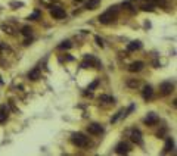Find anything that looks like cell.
Listing matches in <instances>:
<instances>
[{
  "mask_svg": "<svg viewBox=\"0 0 177 156\" xmlns=\"http://www.w3.org/2000/svg\"><path fill=\"white\" fill-rule=\"evenodd\" d=\"M117 12H118L117 7H111V9H108L106 12H103L102 15H99V22H100V24H111L114 19H115Z\"/></svg>",
  "mask_w": 177,
  "mask_h": 156,
  "instance_id": "1",
  "label": "cell"
},
{
  "mask_svg": "<svg viewBox=\"0 0 177 156\" xmlns=\"http://www.w3.org/2000/svg\"><path fill=\"white\" fill-rule=\"evenodd\" d=\"M72 143L75 146H78V147H86L88 144V138L83 134V133H77V134H74L72 136Z\"/></svg>",
  "mask_w": 177,
  "mask_h": 156,
  "instance_id": "2",
  "label": "cell"
},
{
  "mask_svg": "<svg viewBox=\"0 0 177 156\" xmlns=\"http://www.w3.org/2000/svg\"><path fill=\"white\" fill-rule=\"evenodd\" d=\"M173 88H174V85H173V83H170V81L162 83V84H161V87H159L161 94H162V96H168V94H171Z\"/></svg>",
  "mask_w": 177,
  "mask_h": 156,
  "instance_id": "3",
  "label": "cell"
},
{
  "mask_svg": "<svg viewBox=\"0 0 177 156\" xmlns=\"http://www.w3.org/2000/svg\"><path fill=\"white\" fill-rule=\"evenodd\" d=\"M50 15H52L53 18H56V19H62V18L67 16L65 10L62 9V7H58V6H55V7L50 9Z\"/></svg>",
  "mask_w": 177,
  "mask_h": 156,
  "instance_id": "4",
  "label": "cell"
},
{
  "mask_svg": "<svg viewBox=\"0 0 177 156\" xmlns=\"http://www.w3.org/2000/svg\"><path fill=\"white\" fill-rule=\"evenodd\" d=\"M87 131H88V134L99 136V134H102V133H103V128L100 127L99 124H92V125H88V127H87Z\"/></svg>",
  "mask_w": 177,
  "mask_h": 156,
  "instance_id": "5",
  "label": "cell"
},
{
  "mask_svg": "<svg viewBox=\"0 0 177 156\" xmlns=\"http://www.w3.org/2000/svg\"><path fill=\"white\" fill-rule=\"evenodd\" d=\"M115 152H117L118 155H125V153L130 152V146H129L125 141H121V143H118V144H117Z\"/></svg>",
  "mask_w": 177,
  "mask_h": 156,
  "instance_id": "6",
  "label": "cell"
},
{
  "mask_svg": "<svg viewBox=\"0 0 177 156\" xmlns=\"http://www.w3.org/2000/svg\"><path fill=\"white\" fill-rule=\"evenodd\" d=\"M145 66V63L142 60H137V62H133L130 63V66H129V71L130 72H139V71H142Z\"/></svg>",
  "mask_w": 177,
  "mask_h": 156,
  "instance_id": "7",
  "label": "cell"
},
{
  "mask_svg": "<svg viewBox=\"0 0 177 156\" xmlns=\"http://www.w3.org/2000/svg\"><path fill=\"white\" fill-rule=\"evenodd\" d=\"M130 138L133 143H136V144H142V134L139 130H133L131 134H130Z\"/></svg>",
  "mask_w": 177,
  "mask_h": 156,
  "instance_id": "8",
  "label": "cell"
},
{
  "mask_svg": "<svg viewBox=\"0 0 177 156\" xmlns=\"http://www.w3.org/2000/svg\"><path fill=\"white\" fill-rule=\"evenodd\" d=\"M158 121H159V118H158L155 113H148V116L143 119V122H145L146 125H155Z\"/></svg>",
  "mask_w": 177,
  "mask_h": 156,
  "instance_id": "9",
  "label": "cell"
},
{
  "mask_svg": "<svg viewBox=\"0 0 177 156\" xmlns=\"http://www.w3.org/2000/svg\"><path fill=\"white\" fill-rule=\"evenodd\" d=\"M152 87H150V85H145L143 87V92H142V96H143V99L145 100H148V99H150V97H152Z\"/></svg>",
  "mask_w": 177,
  "mask_h": 156,
  "instance_id": "10",
  "label": "cell"
},
{
  "mask_svg": "<svg viewBox=\"0 0 177 156\" xmlns=\"http://www.w3.org/2000/svg\"><path fill=\"white\" fill-rule=\"evenodd\" d=\"M40 69L39 68H34L33 71H30L28 72V78H30V80H33V81H35V80H39V78H40Z\"/></svg>",
  "mask_w": 177,
  "mask_h": 156,
  "instance_id": "11",
  "label": "cell"
},
{
  "mask_svg": "<svg viewBox=\"0 0 177 156\" xmlns=\"http://www.w3.org/2000/svg\"><path fill=\"white\" fill-rule=\"evenodd\" d=\"M173 147H174V141H173V138H171V137H168V138L165 140V146H164V153L171 152V150H173Z\"/></svg>",
  "mask_w": 177,
  "mask_h": 156,
  "instance_id": "12",
  "label": "cell"
},
{
  "mask_svg": "<svg viewBox=\"0 0 177 156\" xmlns=\"http://www.w3.org/2000/svg\"><path fill=\"white\" fill-rule=\"evenodd\" d=\"M140 47H142L140 41H131V43H129V46H127V50H129V52H134V50H139Z\"/></svg>",
  "mask_w": 177,
  "mask_h": 156,
  "instance_id": "13",
  "label": "cell"
},
{
  "mask_svg": "<svg viewBox=\"0 0 177 156\" xmlns=\"http://www.w3.org/2000/svg\"><path fill=\"white\" fill-rule=\"evenodd\" d=\"M7 119V108L0 106V122H5Z\"/></svg>",
  "mask_w": 177,
  "mask_h": 156,
  "instance_id": "14",
  "label": "cell"
},
{
  "mask_svg": "<svg viewBox=\"0 0 177 156\" xmlns=\"http://www.w3.org/2000/svg\"><path fill=\"white\" fill-rule=\"evenodd\" d=\"M2 30L7 34H14L15 33V27L14 25H10V24H2Z\"/></svg>",
  "mask_w": 177,
  "mask_h": 156,
  "instance_id": "15",
  "label": "cell"
},
{
  "mask_svg": "<svg viewBox=\"0 0 177 156\" xmlns=\"http://www.w3.org/2000/svg\"><path fill=\"white\" fill-rule=\"evenodd\" d=\"M99 102H103V103H112L114 105V97L112 96H108V94H102V96H99Z\"/></svg>",
  "mask_w": 177,
  "mask_h": 156,
  "instance_id": "16",
  "label": "cell"
},
{
  "mask_svg": "<svg viewBox=\"0 0 177 156\" xmlns=\"http://www.w3.org/2000/svg\"><path fill=\"white\" fill-rule=\"evenodd\" d=\"M99 0H88V2L86 3V7L87 9H90V10H93V9H96L97 6H99Z\"/></svg>",
  "mask_w": 177,
  "mask_h": 156,
  "instance_id": "17",
  "label": "cell"
},
{
  "mask_svg": "<svg viewBox=\"0 0 177 156\" xmlns=\"http://www.w3.org/2000/svg\"><path fill=\"white\" fill-rule=\"evenodd\" d=\"M21 33H22V34H24L25 37H30V35H31V33H33V30H31L30 27H24Z\"/></svg>",
  "mask_w": 177,
  "mask_h": 156,
  "instance_id": "18",
  "label": "cell"
},
{
  "mask_svg": "<svg viewBox=\"0 0 177 156\" xmlns=\"http://www.w3.org/2000/svg\"><path fill=\"white\" fill-rule=\"evenodd\" d=\"M39 18H40V12H39V10H35V12H33V14L30 15V18H28V19L35 21V19H39Z\"/></svg>",
  "mask_w": 177,
  "mask_h": 156,
  "instance_id": "19",
  "label": "cell"
},
{
  "mask_svg": "<svg viewBox=\"0 0 177 156\" xmlns=\"http://www.w3.org/2000/svg\"><path fill=\"white\" fill-rule=\"evenodd\" d=\"M97 85H99V80H95V81H93V83H92L90 85L87 87V90H90V92H93V90H95V88H96Z\"/></svg>",
  "mask_w": 177,
  "mask_h": 156,
  "instance_id": "20",
  "label": "cell"
},
{
  "mask_svg": "<svg viewBox=\"0 0 177 156\" xmlns=\"http://www.w3.org/2000/svg\"><path fill=\"white\" fill-rule=\"evenodd\" d=\"M71 47V43L67 40V41H62L61 44H59V49H69Z\"/></svg>",
  "mask_w": 177,
  "mask_h": 156,
  "instance_id": "21",
  "label": "cell"
},
{
  "mask_svg": "<svg viewBox=\"0 0 177 156\" xmlns=\"http://www.w3.org/2000/svg\"><path fill=\"white\" fill-rule=\"evenodd\" d=\"M95 40H96V43H97V46H100V47H103V40L100 38L99 35H96L95 37Z\"/></svg>",
  "mask_w": 177,
  "mask_h": 156,
  "instance_id": "22",
  "label": "cell"
},
{
  "mask_svg": "<svg viewBox=\"0 0 177 156\" xmlns=\"http://www.w3.org/2000/svg\"><path fill=\"white\" fill-rule=\"evenodd\" d=\"M10 6H14V9H18V7H21V6H22V3H21V2H12V3H10Z\"/></svg>",
  "mask_w": 177,
  "mask_h": 156,
  "instance_id": "23",
  "label": "cell"
},
{
  "mask_svg": "<svg viewBox=\"0 0 177 156\" xmlns=\"http://www.w3.org/2000/svg\"><path fill=\"white\" fill-rule=\"evenodd\" d=\"M127 85L129 87H137L139 85V81H127Z\"/></svg>",
  "mask_w": 177,
  "mask_h": 156,
  "instance_id": "24",
  "label": "cell"
},
{
  "mask_svg": "<svg viewBox=\"0 0 177 156\" xmlns=\"http://www.w3.org/2000/svg\"><path fill=\"white\" fill-rule=\"evenodd\" d=\"M74 2H75V3H80V2H83V0H74Z\"/></svg>",
  "mask_w": 177,
  "mask_h": 156,
  "instance_id": "25",
  "label": "cell"
}]
</instances>
